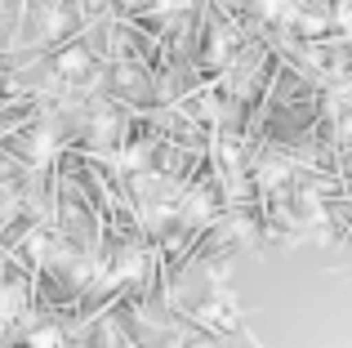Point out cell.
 <instances>
[{
	"label": "cell",
	"instance_id": "cell-1",
	"mask_svg": "<svg viewBox=\"0 0 352 348\" xmlns=\"http://www.w3.org/2000/svg\"><path fill=\"white\" fill-rule=\"evenodd\" d=\"M32 344H36V348H54V344H58V335H54V331H45V335H36Z\"/></svg>",
	"mask_w": 352,
	"mask_h": 348
}]
</instances>
